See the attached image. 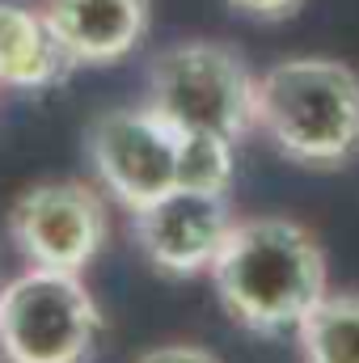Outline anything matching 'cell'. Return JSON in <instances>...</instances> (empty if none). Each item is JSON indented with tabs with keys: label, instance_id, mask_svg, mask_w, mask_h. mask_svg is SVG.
I'll return each mask as SVG.
<instances>
[{
	"label": "cell",
	"instance_id": "obj_10",
	"mask_svg": "<svg viewBox=\"0 0 359 363\" xmlns=\"http://www.w3.org/2000/svg\"><path fill=\"white\" fill-rule=\"evenodd\" d=\"M304 363H359V291H326L296 325Z\"/></svg>",
	"mask_w": 359,
	"mask_h": 363
},
{
	"label": "cell",
	"instance_id": "obj_2",
	"mask_svg": "<svg viewBox=\"0 0 359 363\" xmlns=\"http://www.w3.org/2000/svg\"><path fill=\"white\" fill-rule=\"evenodd\" d=\"M254 127L304 169H338L359 157V72L343 60L296 55L254 81Z\"/></svg>",
	"mask_w": 359,
	"mask_h": 363
},
{
	"label": "cell",
	"instance_id": "obj_12",
	"mask_svg": "<svg viewBox=\"0 0 359 363\" xmlns=\"http://www.w3.org/2000/svg\"><path fill=\"white\" fill-rule=\"evenodd\" d=\"M136 363H220V355L199 342H165V347L144 351Z\"/></svg>",
	"mask_w": 359,
	"mask_h": 363
},
{
	"label": "cell",
	"instance_id": "obj_5",
	"mask_svg": "<svg viewBox=\"0 0 359 363\" xmlns=\"http://www.w3.org/2000/svg\"><path fill=\"white\" fill-rule=\"evenodd\" d=\"M93 178L114 203L140 211L182 186V131L140 106H114L85 131Z\"/></svg>",
	"mask_w": 359,
	"mask_h": 363
},
{
	"label": "cell",
	"instance_id": "obj_3",
	"mask_svg": "<svg viewBox=\"0 0 359 363\" xmlns=\"http://www.w3.org/2000/svg\"><path fill=\"white\" fill-rule=\"evenodd\" d=\"M254 72L228 43L190 38L148 64L144 106L186 135L241 144L254 131Z\"/></svg>",
	"mask_w": 359,
	"mask_h": 363
},
{
	"label": "cell",
	"instance_id": "obj_11",
	"mask_svg": "<svg viewBox=\"0 0 359 363\" xmlns=\"http://www.w3.org/2000/svg\"><path fill=\"white\" fill-rule=\"evenodd\" d=\"M224 4L250 21H287L304 9V0H224Z\"/></svg>",
	"mask_w": 359,
	"mask_h": 363
},
{
	"label": "cell",
	"instance_id": "obj_7",
	"mask_svg": "<svg viewBox=\"0 0 359 363\" xmlns=\"http://www.w3.org/2000/svg\"><path fill=\"white\" fill-rule=\"evenodd\" d=\"M233 224L237 220H233L228 194L186 190V186L131 211V237L144 262L157 274H174V279H194L211 271Z\"/></svg>",
	"mask_w": 359,
	"mask_h": 363
},
{
	"label": "cell",
	"instance_id": "obj_9",
	"mask_svg": "<svg viewBox=\"0 0 359 363\" xmlns=\"http://www.w3.org/2000/svg\"><path fill=\"white\" fill-rule=\"evenodd\" d=\"M77 68L43 9L0 0V89H55Z\"/></svg>",
	"mask_w": 359,
	"mask_h": 363
},
{
	"label": "cell",
	"instance_id": "obj_1",
	"mask_svg": "<svg viewBox=\"0 0 359 363\" xmlns=\"http://www.w3.org/2000/svg\"><path fill=\"white\" fill-rule=\"evenodd\" d=\"M207 274L228 321L267 338L296 334L309 308L330 291L326 250L287 216L237 220Z\"/></svg>",
	"mask_w": 359,
	"mask_h": 363
},
{
	"label": "cell",
	"instance_id": "obj_8",
	"mask_svg": "<svg viewBox=\"0 0 359 363\" xmlns=\"http://www.w3.org/2000/svg\"><path fill=\"white\" fill-rule=\"evenodd\" d=\"M43 13L81 68L127 60L153 26V0H43Z\"/></svg>",
	"mask_w": 359,
	"mask_h": 363
},
{
	"label": "cell",
	"instance_id": "obj_4",
	"mask_svg": "<svg viewBox=\"0 0 359 363\" xmlns=\"http://www.w3.org/2000/svg\"><path fill=\"white\" fill-rule=\"evenodd\" d=\"M101 338V313L81 274L21 271L0 287V359L89 363Z\"/></svg>",
	"mask_w": 359,
	"mask_h": 363
},
{
	"label": "cell",
	"instance_id": "obj_6",
	"mask_svg": "<svg viewBox=\"0 0 359 363\" xmlns=\"http://www.w3.org/2000/svg\"><path fill=\"white\" fill-rule=\"evenodd\" d=\"M110 233L106 203L85 182H38L9 207V237L26 267L81 274Z\"/></svg>",
	"mask_w": 359,
	"mask_h": 363
}]
</instances>
